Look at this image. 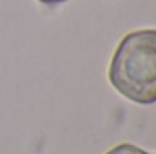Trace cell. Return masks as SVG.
<instances>
[{"label": "cell", "mask_w": 156, "mask_h": 154, "mask_svg": "<svg viewBox=\"0 0 156 154\" xmlns=\"http://www.w3.org/2000/svg\"><path fill=\"white\" fill-rule=\"evenodd\" d=\"M109 82L120 94L140 105L156 102V29L125 35L109 65Z\"/></svg>", "instance_id": "1"}, {"label": "cell", "mask_w": 156, "mask_h": 154, "mask_svg": "<svg viewBox=\"0 0 156 154\" xmlns=\"http://www.w3.org/2000/svg\"><path fill=\"white\" fill-rule=\"evenodd\" d=\"M42 4H62V2H67V0H40Z\"/></svg>", "instance_id": "3"}, {"label": "cell", "mask_w": 156, "mask_h": 154, "mask_svg": "<svg viewBox=\"0 0 156 154\" xmlns=\"http://www.w3.org/2000/svg\"><path fill=\"white\" fill-rule=\"evenodd\" d=\"M105 154H151L136 145H131V143H122V145H116L113 147L111 151H107Z\"/></svg>", "instance_id": "2"}]
</instances>
